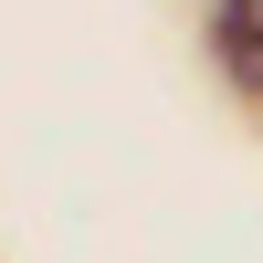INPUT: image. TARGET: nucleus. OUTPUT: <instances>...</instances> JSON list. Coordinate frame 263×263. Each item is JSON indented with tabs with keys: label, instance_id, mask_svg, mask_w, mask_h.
Listing matches in <instances>:
<instances>
[{
	"label": "nucleus",
	"instance_id": "f257e3e1",
	"mask_svg": "<svg viewBox=\"0 0 263 263\" xmlns=\"http://www.w3.org/2000/svg\"><path fill=\"white\" fill-rule=\"evenodd\" d=\"M211 53H221L232 84L263 95V0H221V11H211Z\"/></svg>",
	"mask_w": 263,
	"mask_h": 263
}]
</instances>
